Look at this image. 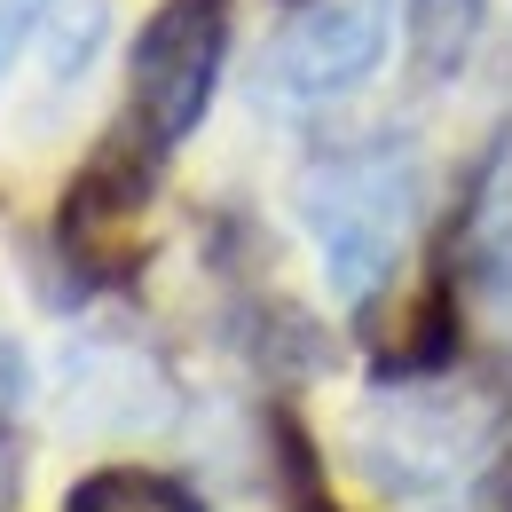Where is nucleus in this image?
I'll use <instances>...</instances> for the list:
<instances>
[{
    "label": "nucleus",
    "instance_id": "5",
    "mask_svg": "<svg viewBox=\"0 0 512 512\" xmlns=\"http://www.w3.org/2000/svg\"><path fill=\"white\" fill-rule=\"evenodd\" d=\"M158 410H166V386H158L150 363H134V355H119V347L71 363V418H95V426H142V418H158Z\"/></svg>",
    "mask_w": 512,
    "mask_h": 512
},
{
    "label": "nucleus",
    "instance_id": "3",
    "mask_svg": "<svg viewBox=\"0 0 512 512\" xmlns=\"http://www.w3.org/2000/svg\"><path fill=\"white\" fill-rule=\"evenodd\" d=\"M386 56V0H316L260 64V87L276 103H331L355 79H371Z\"/></svg>",
    "mask_w": 512,
    "mask_h": 512
},
{
    "label": "nucleus",
    "instance_id": "4",
    "mask_svg": "<svg viewBox=\"0 0 512 512\" xmlns=\"http://www.w3.org/2000/svg\"><path fill=\"white\" fill-rule=\"evenodd\" d=\"M142 205H150V166L127 142H111L64 197V245L87 276H119L142 253Z\"/></svg>",
    "mask_w": 512,
    "mask_h": 512
},
{
    "label": "nucleus",
    "instance_id": "2",
    "mask_svg": "<svg viewBox=\"0 0 512 512\" xmlns=\"http://www.w3.org/2000/svg\"><path fill=\"white\" fill-rule=\"evenodd\" d=\"M229 56V0H166L134 40V119L150 142H182L213 103Z\"/></svg>",
    "mask_w": 512,
    "mask_h": 512
},
{
    "label": "nucleus",
    "instance_id": "8",
    "mask_svg": "<svg viewBox=\"0 0 512 512\" xmlns=\"http://www.w3.org/2000/svg\"><path fill=\"white\" fill-rule=\"evenodd\" d=\"M48 24V0H0V71L16 64V48Z\"/></svg>",
    "mask_w": 512,
    "mask_h": 512
},
{
    "label": "nucleus",
    "instance_id": "11",
    "mask_svg": "<svg viewBox=\"0 0 512 512\" xmlns=\"http://www.w3.org/2000/svg\"><path fill=\"white\" fill-rule=\"evenodd\" d=\"M16 505V442H0V512Z\"/></svg>",
    "mask_w": 512,
    "mask_h": 512
},
{
    "label": "nucleus",
    "instance_id": "9",
    "mask_svg": "<svg viewBox=\"0 0 512 512\" xmlns=\"http://www.w3.org/2000/svg\"><path fill=\"white\" fill-rule=\"evenodd\" d=\"M16 394H24V355H16L8 339H0V418L16 410Z\"/></svg>",
    "mask_w": 512,
    "mask_h": 512
},
{
    "label": "nucleus",
    "instance_id": "1",
    "mask_svg": "<svg viewBox=\"0 0 512 512\" xmlns=\"http://www.w3.org/2000/svg\"><path fill=\"white\" fill-rule=\"evenodd\" d=\"M300 221L316 237L323 268L347 300H371L386 284V268L410 245V221H418V166L402 150H347V158H323L300 182Z\"/></svg>",
    "mask_w": 512,
    "mask_h": 512
},
{
    "label": "nucleus",
    "instance_id": "10",
    "mask_svg": "<svg viewBox=\"0 0 512 512\" xmlns=\"http://www.w3.org/2000/svg\"><path fill=\"white\" fill-rule=\"evenodd\" d=\"M489 512H512V457L489 473Z\"/></svg>",
    "mask_w": 512,
    "mask_h": 512
},
{
    "label": "nucleus",
    "instance_id": "7",
    "mask_svg": "<svg viewBox=\"0 0 512 512\" xmlns=\"http://www.w3.org/2000/svg\"><path fill=\"white\" fill-rule=\"evenodd\" d=\"M481 32V0H410V56L426 79H449Z\"/></svg>",
    "mask_w": 512,
    "mask_h": 512
},
{
    "label": "nucleus",
    "instance_id": "12",
    "mask_svg": "<svg viewBox=\"0 0 512 512\" xmlns=\"http://www.w3.org/2000/svg\"><path fill=\"white\" fill-rule=\"evenodd\" d=\"M505 308H512V260H505Z\"/></svg>",
    "mask_w": 512,
    "mask_h": 512
},
{
    "label": "nucleus",
    "instance_id": "6",
    "mask_svg": "<svg viewBox=\"0 0 512 512\" xmlns=\"http://www.w3.org/2000/svg\"><path fill=\"white\" fill-rule=\"evenodd\" d=\"M64 512H197V497L166 473H134V465H111V473H87L64 497Z\"/></svg>",
    "mask_w": 512,
    "mask_h": 512
}]
</instances>
